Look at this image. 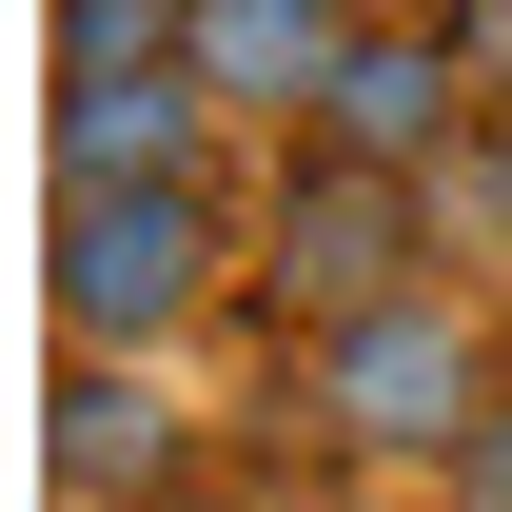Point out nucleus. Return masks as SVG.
Here are the masks:
<instances>
[{"mask_svg":"<svg viewBox=\"0 0 512 512\" xmlns=\"http://www.w3.org/2000/svg\"><path fill=\"white\" fill-rule=\"evenodd\" d=\"M217 296V197L197 178H60V335L138 355Z\"/></svg>","mask_w":512,"mask_h":512,"instance_id":"1","label":"nucleus"},{"mask_svg":"<svg viewBox=\"0 0 512 512\" xmlns=\"http://www.w3.org/2000/svg\"><path fill=\"white\" fill-rule=\"evenodd\" d=\"M493 414V355H473V316H434V296H375V316L316 335V434L335 453H453Z\"/></svg>","mask_w":512,"mask_h":512,"instance_id":"2","label":"nucleus"},{"mask_svg":"<svg viewBox=\"0 0 512 512\" xmlns=\"http://www.w3.org/2000/svg\"><path fill=\"white\" fill-rule=\"evenodd\" d=\"M394 256H414V197L394 158H316V178L276 197V296H316V316H375Z\"/></svg>","mask_w":512,"mask_h":512,"instance_id":"3","label":"nucleus"},{"mask_svg":"<svg viewBox=\"0 0 512 512\" xmlns=\"http://www.w3.org/2000/svg\"><path fill=\"white\" fill-rule=\"evenodd\" d=\"M335 0H197V99H256V119H296V99H335Z\"/></svg>","mask_w":512,"mask_h":512,"instance_id":"4","label":"nucleus"},{"mask_svg":"<svg viewBox=\"0 0 512 512\" xmlns=\"http://www.w3.org/2000/svg\"><path fill=\"white\" fill-rule=\"evenodd\" d=\"M453 99H473V60H453V40H355V60H335V99H316V138H335V158H434Z\"/></svg>","mask_w":512,"mask_h":512,"instance_id":"5","label":"nucleus"},{"mask_svg":"<svg viewBox=\"0 0 512 512\" xmlns=\"http://www.w3.org/2000/svg\"><path fill=\"white\" fill-rule=\"evenodd\" d=\"M119 493H178V434H158V394L119 355H79L60 375V512H119Z\"/></svg>","mask_w":512,"mask_h":512,"instance_id":"6","label":"nucleus"},{"mask_svg":"<svg viewBox=\"0 0 512 512\" xmlns=\"http://www.w3.org/2000/svg\"><path fill=\"white\" fill-rule=\"evenodd\" d=\"M197 79H60V178H178Z\"/></svg>","mask_w":512,"mask_h":512,"instance_id":"7","label":"nucleus"},{"mask_svg":"<svg viewBox=\"0 0 512 512\" xmlns=\"http://www.w3.org/2000/svg\"><path fill=\"white\" fill-rule=\"evenodd\" d=\"M158 40H197V0H60V79H158Z\"/></svg>","mask_w":512,"mask_h":512,"instance_id":"8","label":"nucleus"},{"mask_svg":"<svg viewBox=\"0 0 512 512\" xmlns=\"http://www.w3.org/2000/svg\"><path fill=\"white\" fill-rule=\"evenodd\" d=\"M434 473H453V512H512V414H473V434H453Z\"/></svg>","mask_w":512,"mask_h":512,"instance_id":"9","label":"nucleus"},{"mask_svg":"<svg viewBox=\"0 0 512 512\" xmlns=\"http://www.w3.org/2000/svg\"><path fill=\"white\" fill-rule=\"evenodd\" d=\"M217 512H276V493H217Z\"/></svg>","mask_w":512,"mask_h":512,"instance_id":"10","label":"nucleus"}]
</instances>
